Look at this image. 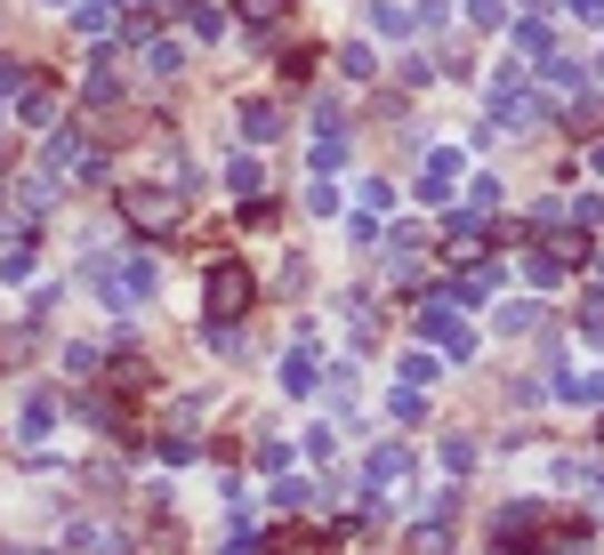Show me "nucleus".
Returning a JSON list of instances; mask_svg holds the SVG:
<instances>
[{
  "mask_svg": "<svg viewBox=\"0 0 604 555\" xmlns=\"http://www.w3.org/2000/svg\"><path fill=\"white\" fill-rule=\"evenodd\" d=\"M581 338H588V346H604V290H588V298H581Z\"/></svg>",
  "mask_w": 604,
  "mask_h": 555,
  "instance_id": "27",
  "label": "nucleus"
},
{
  "mask_svg": "<svg viewBox=\"0 0 604 555\" xmlns=\"http://www.w3.org/2000/svg\"><path fill=\"white\" fill-rule=\"evenodd\" d=\"M556 395H564V403H604V370H588V378H556Z\"/></svg>",
  "mask_w": 604,
  "mask_h": 555,
  "instance_id": "23",
  "label": "nucleus"
},
{
  "mask_svg": "<svg viewBox=\"0 0 604 555\" xmlns=\"http://www.w3.org/2000/svg\"><path fill=\"white\" fill-rule=\"evenodd\" d=\"M419 338H435V346H444V355H476V338H467V323H459V290H435V298H419Z\"/></svg>",
  "mask_w": 604,
  "mask_h": 555,
  "instance_id": "3",
  "label": "nucleus"
},
{
  "mask_svg": "<svg viewBox=\"0 0 604 555\" xmlns=\"http://www.w3.org/2000/svg\"><path fill=\"white\" fill-rule=\"evenodd\" d=\"M395 378H403V387H419V395H427V387H435V355H403V363H395Z\"/></svg>",
  "mask_w": 604,
  "mask_h": 555,
  "instance_id": "24",
  "label": "nucleus"
},
{
  "mask_svg": "<svg viewBox=\"0 0 604 555\" xmlns=\"http://www.w3.org/2000/svg\"><path fill=\"white\" fill-rule=\"evenodd\" d=\"M283 9H290V0H242V17H250V24H275Z\"/></svg>",
  "mask_w": 604,
  "mask_h": 555,
  "instance_id": "39",
  "label": "nucleus"
},
{
  "mask_svg": "<svg viewBox=\"0 0 604 555\" xmlns=\"http://www.w3.org/2000/svg\"><path fill=\"white\" fill-rule=\"evenodd\" d=\"M452 186H459V146H435L419 169V201H452Z\"/></svg>",
  "mask_w": 604,
  "mask_h": 555,
  "instance_id": "7",
  "label": "nucleus"
},
{
  "mask_svg": "<svg viewBox=\"0 0 604 555\" xmlns=\"http://www.w3.org/2000/svg\"><path fill=\"white\" fill-rule=\"evenodd\" d=\"M541 250H548V258H556L564 274H573V266H588V234H548Z\"/></svg>",
  "mask_w": 604,
  "mask_h": 555,
  "instance_id": "18",
  "label": "nucleus"
},
{
  "mask_svg": "<svg viewBox=\"0 0 604 555\" xmlns=\"http://www.w3.org/2000/svg\"><path fill=\"white\" fill-rule=\"evenodd\" d=\"M541 89H548V97H588V73H581L573 57H548V65H541Z\"/></svg>",
  "mask_w": 604,
  "mask_h": 555,
  "instance_id": "10",
  "label": "nucleus"
},
{
  "mask_svg": "<svg viewBox=\"0 0 604 555\" xmlns=\"http://www.w3.org/2000/svg\"><path fill=\"white\" fill-rule=\"evenodd\" d=\"M121 218L138 226V234H178L186 226V186H154V178H138V186H121Z\"/></svg>",
  "mask_w": 604,
  "mask_h": 555,
  "instance_id": "2",
  "label": "nucleus"
},
{
  "mask_svg": "<svg viewBox=\"0 0 604 555\" xmlns=\"http://www.w3.org/2000/svg\"><path fill=\"white\" fill-rule=\"evenodd\" d=\"M467 17L476 24H508V0H467Z\"/></svg>",
  "mask_w": 604,
  "mask_h": 555,
  "instance_id": "38",
  "label": "nucleus"
},
{
  "mask_svg": "<svg viewBox=\"0 0 604 555\" xmlns=\"http://www.w3.org/2000/svg\"><path fill=\"white\" fill-rule=\"evenodd\" d=\"M24 89H32V73H24V57H0V97H17V106H24Z\"/></svg>",
  "mask_w": 604,
  "mask_h": 555,
  "instance_id": "28",
  "label": "nucleus"
},
{
  "mask_svg": "<svg viewBox=\"0 0 604 555\" xmlns=\"http://www.w3.org/2000/svg\"><path fill=\"white\" fill-rule=\"evenodd\" d=\"M541 113H548V97L524 89V65H508L492 89V129H541Z\"/></svg>",
  "mask_w": 604,
  "mask_h": 555,
  "instance_id": "4",
  "label": "nucleus"
},
{
  "mask_svg": "<svg viewBox=\"0 0 604 555\" xmlns=\"http://www.w3.org/2000/svg\"><path fill=\"white\" fill-rule=\"evenodd\" d=\"M89 283L106 290L113 306H146V298H154V258H138V250H129L121 266H106V258H89Z\"/></svg>",
  "mask_w": 604,
  "mask_h": 555,
  "instance_id": "5",
  "label": "nucleus"
},
{
  "mask_svg": "<svg viewBox=\"0 0 604 555\" xmlns=\"http://www.w3.org/2000/svg\"><path fill=\"white\" fill-rule=\"evenodd\" d=\"M573 9H581L588 24H604V0H573Z\"/></svg>",
  "mask_w": 604,
  "mask_h": 555,
  "instance_id": "41",
  "label": "nucleus"
},
{
  "mask_svg": "<svg viewBox=\"0 0 604 555\" xmlns=\"http://www.w3.org/2000/svg\"><path fill=\"white\" fill-rule=\"evenodd\" d=\"M588 73H596V81H604V49H596V57H588Z\"/></svg>",
  "mask_w": 604,
  "mask_h": 555,
  "instance_id": "42",
  "label": "nucleus"
},
{
  "mask_svg": "<svg viewBox=\"0 0 604 555\" xmlns=\"http://www.w3.org/2000/svg\"><path fill=\"white\" fill-rule=\"evenodd\" d=\"M242 137H250V146H275V137H283V106L250 97V106H242Z\"/></svg>",
  "mask_w": 604,
  "mask_h": 555,
  "instance_id": "11",
  "label": "nucleus"
},
{
  "mask_svg": "<svg viewBox=\"0 0 604 555\" xmlns=\"http://www.w3.org/2000/svg\"><path fill=\"white\" fill-rule=\"evenodd\" d=\"M97 363H106V355H97V346H65V370H73V378H89Z\"/></svg>",
  "mask_w": 604,
  "mask_h": 555,
  "instance_id": "37",
  "label": "nucleus"
},
{
  "mask_svg": "<svg viewBox=\"0 0 604 555\" xmlns=\"http://www.w3.org/2000/svg\"><path fill=\"white\" fill-rule=\"evenodd\" d=\"M250 459H258V475H283V467H290V443H275V435H266V443L250 450Z\"/></svg>",
  "mask_w": 604,
  "mask_h": 555,
  "instance_id": "31",
  "label": "nucleus"
},
{
  "mask_svg": "<svg viewBox=\"0 0 604 555\" xmlns=\"http://www.w3.org/2000/svg\"><path fill=\"white\" fill-rule=\"evenodd\" d=\"M0 129H9V121H0Z\"/></svg>",
  "mask_w": 604,
  "mask_h": 555,
  "instance_id": "47",
  "label": "nucleus"
},
{
  "mask_svg": "<svg viewBox=\"0 0 604 555\" xmlns=\"http://www.w3.org/2000/svg\"><path fill=\"white\" fill-rule=\"evenodd\" d=\"M178 65H186V49H178V41H161V32H154V41H146V73H161V81H170Z\"/></svg>",
  "mask_w": 604,
  "mask_h": 555,
  "instance_id": "19",
  "label": "nucleus"
},
{
  "mask_svg": "<svg viewBox=\"0 0 604 555\" xmlns=\"http://www.w3.org/2000/svg\"><path fill=\"white\" fill-rule=\"evenodd\" d=\"M532 555H588V524L573 515V524H556V532H541L532 539Z\"/></svg>",
  "mask_w": 604,
  "mask_h": 555,
  "instance_id": "12",
  "label": "nucleus"
},
{
  "mask_svg": "<svg viewBox=\"0 0 604 555\" xmlns=\"http://www.w3.org/2000/svg\"><path fill=\"white\" fill-rule=\"evenodd\" d=\"M467 210L492 218V210H499V178H476V186H467Z\"/></svg>",
  "mask_w": 604,
  "mask_h": 555,
  "instance_id": "32",
  "label": "nucleus"
},
{
  "mask_svg": "<svg viewBox=\"0 0 604 555\" xmlns=\"http://www.w3.org/2000/svg\"><path fill=\"white\" fill-rule=\"evenodd\" d=\"M596 283H604V250H596Z\"/></svg>",
  "mask_w": 604,
  "mask_h": 555,
  "instance_id": "44",
  "label": "nucleus"
},
{
  "mask_svg": "<svg viewBox=\"0 0 604 555\" xmlns=\"http://www.w3.org/2000/svg\"><path fill=\"white\" fill-rule=\"evenodd\" d=\"M412 555H452V532H444V524H419V532H412Z\"/></svg>",
  "mask_w": 604,
  "mask_h": 555,
  "instance_id": "29",
  "label": "nucleus"
},
{
  "mask_svg": "<svg viewBox=\"0 0 604 555\" xmlns=\"http://www.w3.org/2000/svg\"><path fill=\"white\" fill-rule=\"evenodd\" d=\"M524 283H532V290H548V283H564V266H556L548 250H532V258H524Z\"/></svg>",
  "mask_w": 604,
  "mask_h": 555,
  "instance_id": "25",
  "label": "nucleus"
},
{
  "mask_svg": "<svg viewBox=\"0 0 604 555\" xmlns=\"http://www.w3.org/2000/svg\"><path fill=\"white\" fill-rule=\"evenodd\" d=\"M0 194H9V178H0Z\"/></svg>",
  "mask_w": 604,
  "mask_h": 555,
  "instance_id": "46",
  "label": "nucleus"
},
{
  "mask_svg": "<svg viewBox=\"0 0 604 555\" xmlns=\"http://www.w3.org/2000/svg\"><path fill=\"white\" fill-rule=\"evenodd\" d=\"M532 323H541V306H532V298H508V306H499V330H532Z\"/></svg>",
  "mask_w": 604,
  "mask_h": 555,
  "instance_id": "30",
  "label": "nucleus"
},
{
  "mask_svg": "<svg viewBox=\"0 0 604 555\" xmlns=\"http://www.w3.org/2000/svg\"><path fill=\"white\" fill-rule=\"evenodd\" d=\"M24 274H32V241L17 234L9 250H0V283H24Z\"/></svg>",
  "mask_w": 604,
  "mask_h": 555,
  "instance_id": "22",
  "label": "nucleus"
},
{
  "mask_svg": "<svg viewBox=\"0 0 604 555\" xmlns=\"http://www.w3.org/2000/svg\"><path fill=\"white\" fill-rule=\"evenodd\" d=\"M81 106H97V113L121 106V65H113V49H97V57H89V73H81Z\"/></svg>",
  "mask_w": 604,
  "mask_h": 555,
  "instance_id": "6",
  "label": "nucleus"
},
{
  "mask_svg": "<svg viewBox=\"0 0 604 555\" xmlns=\"http://www.w3.org/2000/svg\"><path fill=\"white\" fill-rule=\"evenodd\" d=\"M492 283H499L492 266H467V274H459V306H476V298H492Z\"/></svg>",
  "mask_w": 604,
  "mask_h": 555,
  "instance_id": "26",
  "label": "nucleus"
},
{
  "mask_svg": "<svg viewBox=\"0 0 604 555\" xmlns=\"http://www.w3.org/2000/svg\"><path fill=\"white\" fill-rule=\"evenodd\" d=\"M596 218H604V194H581L573 201V226H596Z\"/></svg>",
  "mask_w": 604,
  "mask_h": 555,
  "instance_id": "40",
  "label": "nucleus"
},
{
  "mask_svg": "<svg viewBox=\"0 0 604 555\" xmlns=\"http://www.w3.org/2000/svg\"><path fill=\"white\" fill-rule=\"evenodd\" d=\"M266 555H323V539L298 532V524H283V532H266Z\"/></svg>",
  "mask_w": 604,
  "mask_h": 555,
  "instance_id": "16",
  "label": "nucleus"
},
{
  "mask_svg": "<svg viewBox=\"0 0 604 555\" xmlns=\"http://www.w3.org/2000/svg\"><path fill=\"white\" fill-rule=\"evenodd\" d=\"M596 443H604V419H596Z\"/></svg>",
  "mask_w": 604,
  "mask_h": 555,
  "instance_id": "45",
  "label": "nucleus"
},
{
  "mask_svg": "<svg viewBox=\"0 0 604 555\" xmlns=\"http://www.w3.org/2000/svg\"><path fill=\"white\" fill-rule=\"evenodd\" d=\"M226 186L242 194V201H258V161H234V169H226Z\"/></svg>",
  "mask_w": 604,
  "mask_h": 555,
  "instance_id": "35",
  "label": "nucleus"
},
{
  "mask_svg": "<svg viewBox=\"0 0 604 555\" xmlns=\"http://www.w3.org/2000/svg\"><path fill=\"white\" fill-rule=\"evenodd\" d=\"M283 395H315V346H298L283 363Z\"/></svg>",
  "mask_w": 604,
  "mask_h": 555,
  "instance_id": "17",
  "label": "nucleus"
},
{
  "mask_svg": "<svg viewBox=\"0 0 604 555\" xmlns=\"http://www.w3.org/2000/svg\"><path fill=\"white\" fill-rule=\"evenodd\" d=\"M467 467H476V443L452 435V443H444V475H467Z\"/></svg>",
  "mask_w": 604,
  "mask_h": 555,
  "instance_id": "33",
  "label": "nucleus"
},
{
  "mask_svg": "<svg viewBox=\"0 0 604 555\" xmlns=\"http://www.w3.org/2000/svg\"><path fill=\"white\" fill-rule=\"evenodd\" d=\"M49 427H57V395L41 387V395H24V410H17V443H49Z\"/></svg>",
  "mask_w": 604,
  "mask_h": 555,
  "instance_id": "8",
  "label": "nucleus"
},
{
  "mask_svg": "<svg viewBox=\"0 0 604 555\" xmlns=\"http://www.w3.org/2000/svg\"><path fill=\"white\" fill-rule=\"evenodd\" d=\"M17 121H24V129H57V89H49V81H32V89H24V106H17Z\"/></svg>",
  "mask_w": 604,
  "mask_h": 555,
  "instance_id": "14",
  "label": "nucleus"
},
{
  "mask_svg": "<svg viewBox=\"0 0 604 555\" xmlns=\"http://www.w3.org/2000/svg\"><path fill=\"white\" fill-rule=\"evenodd\" d=\"M250 298H258V274L242 266V258H218L210 274H201V315H210L218 330H234L250 315Z\"/></svg>",
  "mask_w": 604,
  "mask_h": 555,
  "instance_id": "1",
  "label": "nucleus"
},
{
  "mask_svg": "<svg viewBox=\"0 0 604 555\" xmlns=\"http://www.w3.org/2000/svg\"><path fill=\"white\" fill-rule=\"evenodd\" d=\"M403 467H412V459H403V443H387L379 459H372V492H387V483H403Z\"/></svg>",
  "mask_w": 604,
  "mask_h": 555,
  "instance_id": "21",
  "label": "nucleus"
},
{
  "mask_svg": "<svg viewBox=\"0 0 604 555\" xmlns=\"http://www.w3.org/2000/svg\"><path fill=\"white\" fill-rule=\"evenodd\" d=\"M387 410H395V419H403V427H412V419H427V395H419V387H403V395H395Z\"/></svg>",
  "mask_w": 604,
  "mask_h": 555,
  "instance_id": "34",
  "label": "nucleus"
},
{
  "mask_svg": "<svg viewBox=\"0 0 604 555\" xmlns=\"http://www.w3.org/2000/svg\"><path fill=\"white\" fill-rule=\"evenodd\" d=\"M339 73H347V81H372V73H379L372 41H347V49H339Z\"/></svg>",
  "mask_w": 604,
  "mask_h": 555,
  "instance_id": "20",
  "label": "nucleus"
},
{
  "mask_svg": "<svg viewBox=\"0 0 604 555\" xmlns=\"http://www.w3.org/2000/svg\"><path fill=\"white\" fill-rule=\"evenodd\" d=\"M499 547H516V539H541V507H532V499H516V507H499Z\"/></svg>",
  "mask_w": 604,
  "mask_h": 555,
  "instance_id": "9",
  "label": "nucleus"
},
{
  "mask_svg": "<svg viewBox=\"0 0 604 555\" xmlns=\"http://www.w3.org/2000/svg\"><path fill=\"white\" fill-rule=\"evenodd\" d=\"M372 24H379V32H412V9H395V0H379V9H372Z\"/></svg>",
  "mask_w": 604,
  "mask_h": 555,
  "instance_id": "36",
  "label": "nucleus"
},
{
  "mask_svg": "<svg viewBox=\"0 0 604 555\" xmlns=\"http://www.w3.org/2000/svg\"><path fill=\"white\" fill-rule=\"evenodd\" d=\"M113 24H121V0H73V32L97 41V32H113Z\"/></svg>",
  "mask_w": 604,
  "mask_h": 555,
  "instance_id": "13",
  "label": "nucleus"
},
{
  "mask_svg": "<svg viewBox=\"0 0 604 555\" xmlns=\"http://www.w3.org/2000/svg\"><path fill=\"white\" fill-rule=\"evenodd\" d=\"M516 57H532V65H548V57H556V32H548L541 17H532V24H516Z\"/></svg>",
  "mask_w": 604,
  "mask_h": 555,
  "instance_id": "15",
  "label": "nucleus"
},
{
  "mask_svg": "<svg viewBox=\"0 0 604 555\" xmlns=\"http://www.w3.org/2000/svg\"><path fill=\"white\" fill-rule=\"evenodd\" d=\"M588 161H596V178H604V146H596V153H588Z\"/></svg>",
  "mask_w": 604,
  "mask_h": 555,
  "instance_id": "43",
  "label": "nucleus"
}]
</instances>
